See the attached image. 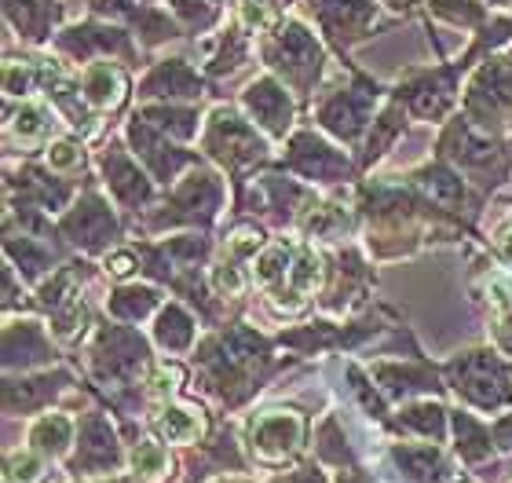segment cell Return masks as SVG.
<instances>
[{
    "mask_svg": "<svg viewBox=\"0 0 512 483\" xmlns=\"http://www.w3.org/2000/svg\"><path fill=\"white\" fill-rule=\"evenodd\" d=\"M81 158H85V154H81V147H77V143H70V140H59V143H52V147H48V165H52V169H59V172L77 169V165H81Z\"/></svg>",
    "mask_w": 512,
    "mask_h": 483,
    "instance_id": "cell-17",
    "label": "cell"
},
{
    "mask_svg": "<svg viewBox=\"0 0 512 483\" xmlns=\"http://www.w3.org/2000/svg\"><path fill=\"white\" fill-rule=\"evenodd\" d=\"M428 11L454 22V26H465V30H483L491 22V15H487L480 0H428Z\"/></svg>",
    "mask_w": 512,
    "mask_h": 483,
    "instance_id": "cell-11",
    "label": "cell"
},
{
    "mask_svg": "<svg viewBox=\"0 0 512 483\" xmlns=\"http://www.w3.org/2000/svg\"><path fill=\"white\" fill-rule=\"evenodd\" d=\"M260 55H264V63L271 66L293 92H300V96H311V92H315V85H319V77H322V66H326V52H322L319 37H315L300 19H278L275 26L267 30L264 44H260Z\"/></svg>",
    "mask_w": 512,
    "mask_h": 483,
    "instance_id": "cell-1",
    "label": "cell"
},
{
    "mask_svg": "<svg viewBox=\"0 0 512 483\" xmlns=\"http://www.w3.org/2000/svg\"><path fill=\"white\" fill-rule=\"evenodd\" d=\"M158 341L165 348H187V341H191V319L180 308H169L158 322Z\"/></svg>",
    "mask_w": 512,
    "mask_h": 483,
    "instance_id": "cell-13",
    "label": "cell"
},
{
    "mask_svg": "<svg viewBox=\"0 0 512 483\" xmlns=\"http://www.w3.org/2000/svg\"><path fill=\"white\" fill-rule=\"evenodd\" d=\"M238 4H246V0H238Z\"/></svg>",
    "mask_w": 512,
    "mask_h": 483,
    "instance_id": "cell-23",
    "label": "cell"
},
{
    "mask_svg": "<svg viewBox=\"0 0 512 483\" xmlns=\"http://www.w3.org/2000/svg\"><path fill=\"white\" fill-rule=\"evenodd\" d=\"M55 48L74 63H96L99 55H118L125 63H136V48L128 41V30L110 26V22H85V26L63 30L55 37Z\"/></svg>",
    "mask_w": 512,
    "mask_h": 483,
    "instance_id": "cell-3",
    "label": "cell"
},
{
    "mask_svg": "<svg viewBox=\"0 0 512 483\" xmlns=\"http://www.w3.org/2000/svg\"><path fill=\"white\" fill-rule=\"evenodd\" d=\"M8 480L11 483H37L41 480V458L33 454H15L8 462Z\"/></svg>",
    "mask_w": 512,
    "mask_h": 483,
    "instance_id": "cell-18",
    "label": "cell"
},
{
    "mask_svg": "<svg viewBox=\"0 0 512 483\" xmlns=\"http://www.w3.org/2000/svg\"><path fill=\"white\" fill-rule=\"evenodd\" d=\"M502 246H505V253H509V257H512V231H509V235L502 238Z\"/></svg>",
    "mask_w": 512,
    "mask_h": 483,
    "instance_id": "cell-21",
    "label": "cell"
},
{
    "mask_svg": "<svg viewBox=\"0 0 512 483\" xmlns=\"http://www.w3.org/2000/svg\"><path fill=\"white\" fill-rule=\"evenodd\" d=\"M132 465H136V473H143L147 480H158L165 473V451H161L158 443H139L136 454H132Z\"/></svg>",
    "mask_w": 512,
    "mask_h": 483,
    "instance_id": "cell-15",
    "label": "cell"
},
{
    "mask_svg": "<svg viewBox=\"0 0 512 483\" xmlns=\"http://www.w3.org/2000/svg\"><path fill=\"white\" fill-rule=\"evenodd\" d=\"M154 301H158L154 290H125L114 297V312L125 315V319H136V315H143L147 308H154Z\"/></svg>",
    "mask_w": 512,
    "mask_h": 483,
    "instance_id": "cell-16",
    "label": "cell"
},
{
    "mask_svg": "<svg viewBox=\"0 0 512 483\" xmlns=\"http://www.w3.org/2000/svg\"><path fill=\"white\" fill-rule=\"evenodd\" d=\"M66 436H70V421L66 418H44V421H37V429H33V443H37L41 451H63Z\"/></svg>",
    "mask_w": 512,
    "mask_h": 483,
    "instance_id": "cell-14",
    "label": "cell"
},
{
    "mask_svg": "<svg viewBox=\"0 0 512 483\" xmlns=\"http://www.w3.org/2000/svg\"><path fill=\"white\" fill-rule=\"evenodd\" d=\"M297 436H300V421L282 414V410H271L267 418H260V425H253V447L264 458H282L286 451L297 447Z\"/></svg>",
    "mask_w": 512,
    "mask_h": 483,
    "instance_id": "cell-8",
    "label": "cell"
},
{
    "mask_svg": "<svg viewBox=\"0 0 512 483\" xmlns=\"http://www.w3.org/2000/svg\"><path fill=\"white\" fill-rule=\"evenodd\" d=\"M205 81L191 70L187 59H161L147 74V81L139 85V96H165V99H198Z\"/></svg>",
    "mask_w": 512,
    "mask_h": 483,
    "instance_id": "cell-7",
    "label": "cell"
},
{
    "mask_svg": "<svg viewBox=\"0 0 512 483\" xmlns=\"http://www.w3.org/2000/svg\"><path fill=\"white\" fill-rule=\"evenodd\" d=\"M308 15L319 22L322 37L330 41V48L348 59V48L370 37V30L377 26V4L374 0H308ZM355 70V66H352Z\"/></svg>",
    "mask_w": 512,
    "mask_h": 483,
    "instance_id": "cell-2",
    "label": "cell"
},
{
    "mask_svg": "<svg viewBox=\"0 0 512 483\" xmlns=\"http://www.w3.org/2000/svg\"><path fill=\"white\" fill-rule=\"evenodd\" d=\"M169 4L187 33L213 30L216 22L224 19V0H169Z\"/></svg>",
    "mask_w": 512,
    "mask_h": 483,
    "instance_id": "cell-10",
    "label": "cell"
},
{
    "mask_svg": "<svg viewBox=\"0 0 512 483\" xmlns=\"http://www.w3.org/2000/svg\"><path fill=\"white\" fill-rule=\"evenodd\" d=\"M161 432H165L172 443H187L202 432V418L187 407H172V410H165V418H161Z\"/></svg>",
    "mask_w": 512,
    "mask_h": 483,
    "instance_id": "cell-12",
    "label": "cell"
},
{
    "mask_svg": "<svg viewBox=\"0 0 512 483\" xmlns=\"http://www.w3.org/2000/svg\"><path fill=\"white\" fill-rule=\"evenodd\" d=\"M242 103L271 136H286L289 121H293V99L286 96V88L278 85L275 77H256L242 92Z\"/></svg>",
    "mask_w": 512,
    "mask_h": 483,
    "instance_id": "cell-4",
    "label": "cell"
},
{
    "mask_svg": "<svg viewBox=\"0 0 512 483\" xmlns=\"http://www.w3.org/2000/svg\"><path fill=\"white\" fill-rule=\"evenodd\" d=\"M81 81V103L92 110H114L121 107V99L128 92V77L118 63L110 59H96V63H85V70L77 74Z\"/></svg>",
    "mask_w": 512,
    "mask_h": 483,
    "instance_id": "cell-6",
    "label": "cell"
},
{
    "mask_svg": "<svg viewBox=\"0 0 512 483\" xmlns=\"http://www.w3.org/2000/svg\"><path fill=\"white\" fill-rule=\"evenodd\" d=\"M8 129L15 132V136H19V140H44V136H48V132L55 129V114L48 107H44V103H33V99H22L19 107L11 110L8 107Z\"/></svg>",
    "mask_w": 512,
    "mask_h": 483,
    "instance_id": "cell-9",
    "label": "cell"
},
{
    "mask_svg": "<svg viewBox=\"0 0 512 483\" xmlns=\"http://www.w3.org/2000/svg\"><path fill=\"white\" fill-rule=\"evenodd\" d=\"M107 268H110V275H118V279H128V275L136 271V260L128 257V253H118V257L107 260Z\"/></svg>",
    "mask_w": 512,
    "mask_h": 483,
    "instance_id": "cell-19",
    "label": "cell"
},
{
    "mask_svg": "<svg viewBox=\"0 0 512 483\" xmlns=\"http://www.w3.org/2000/svg\"><path fill=\"white\" fill-rule=\"evenodd\" d=\"M381 4H388V8H395V11H410L417 0H381Z\"/></svg>",
    "mask_w": 512,
    "mask_h": 483,
    "instance_id": "cell-20",
    "label": "cell"
},
{
    "mask_svg": "<svg viewBox=\"0 0 512 483\" xmlns=\"http://www.w3.org/2000/svg\"><path fill=\"white\" fill-rule=\"evenodd\" d=\"M4 15L19 30L22 44L41 48L55 37V26L63 22V8L55 0H4Z\"/></svg>",
    "mask_w": 512,
    "mask_h": 483,
    "instance_id": "cell-5",
    "label": "cell"
},
{
    "mask_svg": "<svg viewBox=\"0 0 512 483\" xmlns=\"http://www.w3.org/2000/svg\"><path fill=\"white\" fill-rule=\"evenodd\" d=\"M494 4H505V0H494Z\"/></svg>",
    "mask_w": 512,
    "mask_h": 483,
    "instance_id": "cell-22",
    "label": "cell"
}]
</instances>
